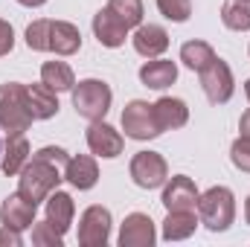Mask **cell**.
<instances>
[{
	"instance_id": "1",
	"label": "cell",
	"mask_w": 250,
	"mask_h": 247,
	"mask_svg": "<svg viewBox=\"0 0 250 247\" xmlns=\"http://www.w3.org/2000/svg\"><path fill=\"white\" fill-rule=\"evenodd\" d=\"M67 151L64 148H41L32 160H26V166L21 169V184H18V192L29 201V204H41L56 186L62 181L59 175V166H67Z\"/></svg>"
},
{
	"instance_id": "2",
	"label": "cell",
	"mask_w": 250,
	"mask_h": 247,
	"mask_svg": "<svg viewBox=\"0 0 250 247\" xmlns=\"http://www.w3.org/2000/svg\"><path fill=\"white\" fill-rule=\"evenodd\" d=\"M29 50H53L59 56H73L82 47V35L67 21H35L26 29Z\"/></svg>"
},
{
	"instance_id": "3",
	"label": "cell",
	"mask_w": 250,
	"mask_h": 247,
	"mask_svg": "<svg viewBox=\"0 0 250 247\" xmlns=\"http://www.w3.org/2000/svg\"><path fill=\"white\" fill-rule=\"evenodd\" d=\"M32 111H29V96H26V84L9 82L0 87V128L9 137L23 134L32 125Z\"/></svg>"
},
{
	"instance_id": "4",
	"label": "cell",
	"mask_w": 250,
	"mask_h": 247,
	"mask_svg": "<svg viewBox=\"0 0 250 247\" xmlns=\"http://www.w3.org/2000/svg\"><path fill=\"white\" fill-rule=\"evenodd\" d=\"M198 215L201 224L212 233H224L233 218H236V204H233V192L227 186H212L209 192H204L198 198Z\"/></svg>"
},
{
	"instance_id": "5",
	"label": "cell",
	"mask_w": 250,
	"mask_h": 247,
	"mask_svg": "<svg viewBox=\"0 0 250 247\" xmlns=\"http://www.w3.org/2000/svg\"><path fill=\"white\" fill-rule=\"evenodd\" d=\"M73 108L79 117L96 123L108 114L111 108V87L99 79H84L79 84H73Z\"/></svg>"
},
{
	"instance_id": "6",
	"label": "cell",
	"mask_w": 250,
	"mask_h": 247,
	"mask_svg": "<svg viewBox=\"0 0 250 247\" xmlns=\"http://www.w3.org/2000/svg\"><path fill=\"white\" fill-rule=\"evenodd\" d=\"M123 128H125V137H131V140H151V137L163 134L160 125H157V117H154V105L140 102V99L125 105Z\"/></svg>"
},
{
	"instance_id": "7",
	"label": "cell",
	"mask_w": 250,
	"mask_h": 247,
	"mask_svg": "<svg viewBox=\"0 0 250 247\" xmlns=\"http://www.w3.org/2000/svg\"><path fill=\"white\" fill-rule=\"evenodd\" d=\"M198 76H201V87H204V93H207V99L212 105H224L233 96V73H230V67L221 62L218 56L207 64Z\"/></svg>"
},
{
	"instance_id": "8",
	"label": "cell",
	"mask_w": 250,
	"mask_h": 247,
	"mask_svg": "<svg viewBox=\"0 0 250 247\" xmlns=\"http://www.w3.org/2000/svg\"><path fill=\"white\" fill-rule=\"evenodd\" d=\"M131 178L140 189H157L160 184H166L169 166L157 151H140L131 160Z\"/></svg>"
},
{
	"instance_id": "9",
	"label": "cell",
	"mask_w": 250,
	"mask_h": 247,
	"mask_svg": "<svg viewBox=\"0 0 250 247\" xmlns=\"http://www.w3.org/2000/svg\"><path fill=\"white\" fill-rule=\"evenodd\" d=\"M111 233V212L105 206H90L84 209L79 221V242L84 247H102Z\"/></svg>"
},
{
	"instance_id": "10",
	"label": "cell",
	"mask_w": 250,
	"mask_h": 247,
	"mask_svg": "<svg viewBox=\"0 0 250 247\" xmlns=\"http://www.w3.org/2000/svg\"><path fill=\"white\" fill-rule=\"evenodd\" d=\"M198 198L201 195H198L195 184L189 181L187 175L172 178V184L166 186V192H163V204H166L169 212H195Z\"/></svg>"
},
{
	"instance_id": "11",
	"label": "cell",
	"mask_w": 250,
	"mask_h": 247,
	"mask_svg": "<svg viewBox=\"0 0 250 247\" xmlns=\"http://www.w3.org/2000/svg\"><path fill=\"white\" fill-rule=\"evenodd\" d=\"M123 247H151L154 245V221L143 212H131L120 233Z\"/></svg>"
},
{
	"instance_id": "12",
	"label": "cell",
	"mask_w": 250,
	"mask_h": 247,
	"mask_svg": "<svg viewBox=\"0 0 250 247\" xmlns=\"http://www.w3.org/2000/svg\"><path fill=\"white\" fill-rule=\"evenodd\" d=\"M35 209H38L35 204H29L21 192H15V195H9V198L3 201V206H0V218H3L6 227L26 230V227L35 224Z\"/></svg>"
},
{
	"instance_id": "13",
	"label": "cell",
	"mask_w": 250,
	"mask_h": 247,
	"mask_svg": "<svg viewBox=\"0 0 250 247\" xmlns=\"http://www.w3.org/2000/svg\"><path fill=\"white\" fill-rule=\"evenodd\" d=\"M87 145L99 157H117V154H123V137L108 123H102V120L90 123V128H87Z\"/></svg>"
},
{
	"instance_id": "14",
	"label": "cell",
	"mask_w": 250,
	"mask_h": 247,
	"mask_svg": "<svg viewBox=\"0 0 250 247\" xmlns=\"http://www.w3.org/2000/svg\"><path fill=\"white\" fill-rule=\"evenodd\" d=\"M166 47H169V35H166L163 26H157V23H143V26H137V32H134V50H137L140 56L157 59Z\"/></svg>"
},
{
	"instance_id": "15",
	"label": "cell",
	"mask_w": 250,
	"mask_h": 247,
	"mask_svg": "<svg viewBox=\"0 0 250 247\" xmlns=\"http://www.w3.org/2000/svg\"><path fill=\"white\" fill-rule=\"evenodd\" d=\"M93 32H96V38H99V44H105V47H120L125 41V32H128V26H125L123 21L105 6L96 18H93Z\"/></svg>"
},
{
	"instance_id": "16",
	"label": "cell",
	"mask_w": 250,
	"mask_h": 247,
	"mask_svg": "<svg viewBox=\"0 0 250 247\" xmlns=\"http://www.w3.org/2000/svg\"><path fill=\"white\" fill-rule=\"evenodd\" d=\"M26 96H29V111L35 120H50L59 114V99H56V90L47 87L44 82L41 84H26Z\"/></svg>"
},
{
	"instance_id": "17",
	"label": "cell",
	"mask_w": 250,
	"mask_h": 247,
	"mask_svg": "<svg viewBox=\"0 0 250 247\" xmlns=\"http://www.w3.org/2000/svg\"><path fill=\"white\" fill-rule=\"evenodd\" d=\"M154 117H157L160 131H169V128H181V125H187L189 111H187V105H184L181 99L163 96V99L154 102Z\"/></svg>"
},
{
	"instance_id": "18",
	"label": "cell",
	"mask_w": 250,
	"mask_h": 247,
	"mask_svg": "<svg viewBox=\"0 0 250 247\" xmlns=\"http://www.w3.org/2000/svg\"><path fill=\"white\" fill-rule=\"evenodd\" d=\"M175 79H178V67H175V62L157 59V62H148V64L140 67V82H143L146 87L163 90V87H169Z\"/></svg>"
},
{
	"instance_id": "19",
	"label": "cell",
	"mask_w": 250,
	"mask_h": 247,
	"mask_svg": "<svg viewBox=\"0 0 250 247\" xmlns=\"http://www.w3.org/2000/svg\"><path fill=\"white\" fill-rule=\"evenodd\" d=\"M70 221H73V198L67 192H56L47 198V224L59 233L70 230Z\"/></svg>"
},
{
	"instance_id": "20",
	"label": "cell",
	"mask_w": 250,
	"mask_h": 247,
	"mask_svg": "<svg viewBox=\"0 0 250 247\" xmlns=\"http://www.w3.org/2000/svg\"><path fill=\"white\" fill-rule=\"evenodd\" d=\"M64 178L76 186V189H90V186H96L99 169H96V163H93L90 157L82 154V157H70V160H67V172H64Z\"/></svg>"
},
{
	"instance_id": "21",
	"label": "cell",
	"mask_w": 250,
	"mask_h": 247,
	"mask_svg": "<svg viewBox=\"0 0 250 247\" xmlns=\"http://www.w3.org/2000/svg\"><path fill=\"white\" fill-rule=\"evenodd\" d=\"M26 160H29V143L23 140V134L9 137L6 140V154H3V172L6 175H21Z\"/></svg>"
},
{
	"instance_id": "22",
	"label": "cell",
	"mask_w": 250,
	"mask_h": 247,
	"mask_svg": "<svg viewBox=\"0 0 250 247\" xmlns=\"http://www.w3.org/2000/svg\"><path fill=\"white\" fill-rule=\"evenodd\" d=\"M221 21L236 32L250 29V0H227L221 6Z\"/></svg>"
},
{
	"instance_id": "23",
	"label": "cell",
	"mask_w": 250,
	"mask_h": 247,
	"mask_svg": "<svg viewBox=\"0 0 250 247\" xmlns=\"http://www.w3.org/2000/svg\"><path fill=\"white\" fill-rule=\"evenodd\" d=\"M41 79H44V84L53 87L56 93H59V90H70V87L76 84V82H73V70L64 62H47L41 67Z\"/></svg>"
},
{
	"instance_id": "24",
	"label": "cell",
	"mask_w": 250,
	"mask_h": 247,
	"mask_svg": "<svg viewBox=\"0 0 250 247\" xmlns=\"http://www.w3.org/2000/svg\"><path fill=\"white\" fill-rule=\"evenodd\" d=\"M212 59H215V53H212V47L204 44V41H189V44L181 47V62L187 64L189 70H195V73H201Z\"/></svg>"
},
{
	"instance_id": "25",
	"label": "cell",
	"mask_w": 250,
	"mask_h": 247,
	"mask_svg": "<svg viewBox=\"0 0 250 247\" xmlns=\"http://www.w3.org/2000/svg\"><path fill=\"white\" fill-rule=\"evenodd\" d=\"M195 224H198L195 221V212H169V218L163 224V239H169V242L187 239V236H192Z\"/></svg>"
},
{
	"instance_id": "26",
	"label": "cell",
	"mask_w": 250,
	"mask_h": 247,
	"mask_svg": "<svg viewBox=\"0 0 250 247\" xmlns=\"http://www.w3.org/2000/svg\"><path fill=\"white\" fill-rule=\"evenodd\" d=\"M108 9L123 21L128 29L143 21V0H108Z\"/></svg>"
},
{
	"instance_id": "27",
	"label": "cell",
	"mask_w": 250,
	"mask_h": 247,
	"mask_svg": "<svg viewBox=\"0 0 250 247\" xmlns=\"http://www.w3.org/2000/svg\"><path fill=\"white\" fill-rule=\"evenodd\" d=\"M157 9L163 12V18H169L175 23H184L192 15V3L189 0H157Z\"/></svg>"
},
{
	"instance_id": "28",
	"label": "cell",
	"mask_w": 250,
	"mask_h": 247,
	"mask_svg": "<svg viewBox=\"0 0 250 247\" xmlns=\"http://www.w3.org/2000/svg\"><path fill=\"white\" fill-rule=\"evenodd\" d=\"M230 157H233V163H236L242 172H250V137H245V134H242V137L233 143Z\"/></svg>"
},
{
	"instance_id": "29",
	"label": "cell",
	"mask_w": 250,
	"mask_h": 247,
	"mask_svg": "<svg viewBox=\"0 0 250 247\" xmlns=\"http://www.w3.org/2000/svg\"><path fill=\"white\" fill-rule=\"evenodd\" d=\"M32 242H35V245L59 247V245H62V233H59V230H53V227L44 221V224H35V230H32Z\"/></svg>"
},
{
	"instance_id": "30",
	"label": "cell",
	"mask_w": 250,
	"mask_h": 247,
	"mask_svg": "<svg viewBox=\"0 0 250 247\" xmlns=\"http://www.w3.org/2000/svg\"><path fill=\"white\" fill-rule=\"evenodd\" d=\"M12 47H15V32L6 21H0V56H6Z\"/></svg>"
},
{
	"instance_id": "31",
	"label": "cell",
	"mask_w": 250,
	"mask_h": 247,
	"mask_svg": "<svg viewBox=\"0 0 250 247\" xmlns=\"http://www.w3.org/2000/svg\"><path fill=\"white\" fill-rule=\"evenodd\" d=\"M21 230H15V227H6L3 224V230H0V245H9V247H21V236H18Z\"/></svg>"
},
{
	"instance_id": "32",
	"label": "cell",
	"mask_w": 250,
	"mask_h": 247,
	"mask_svg": "<svg viewBox=\"0 0 250 247\" xmlns=\"http://www.w3.org/2000/svg\"><path fill=\"white\" fill-rule=\"evenodd\" d=\"M239 128H242V134H245V137H250V111L245 114V117H242V123H239Z\"/></svg>"
},
{
	"instance_id": "33",
	"label": "cell",
	"mask_w": 250,
	"mask_h": 247,
	"mask_svg": "<svg viewBox=\"0 0 250 247\" xmlns=\"http://www.w3.org/2000/svg\"><path fill=\"white\" fill-rule=\"evenodd\" d=\"M18 3H23V6H41V3H47V0H18Z\"/></svg>"
},
{
	"instance_id": "34",
	"label": "cell",
	"mask_w": 250,
	"mask_h": 247,
	"mask_svg": "<svg viewBox=\"0 0 250 247\" xmlns=\"http://www.w3.org/2000/svg\"><path fill=\"white\" fill-rule=\"evenodd\" d=\"M245 218H248V224H250V198H248V204H245Z\"/></svg>"
},
{
	"instance_id": "35",
	"label": "cell",
	"mask_w": 250,
	"mask_h": 247,
	"mask_svg": "<svg viewBox=\"0 0 250 247\" xmlns=\"http://www.w3.org/2000/svg\"><path fill=\"white\" fill-rule=\"evenodd\" d=\"M245 90H248V99H250V79H248V87H245Z\"/></svg>"
}]
</instances>
